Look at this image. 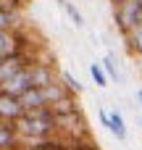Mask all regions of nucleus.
<instances>
[{
    "label": "nucleus",
    "instance_id": "nucleus-13",
    "mask_svg": "<svg viewBox=\"0 0 142 150\" xmlns=\"http://www.w3.org/2000/svg\"><path fill=\"white\" fill-rule=\"evenodd\" d=\"M71 142L61 140V137H50V140H42V142H29L24 150H66Z\"/></svg>",
    "mask_w": 142,
    "mask_h": 150
},
{
    "label": "nucleus",
    "instance_id": "nucleus-23",
    "mask_svg": "<svg viewBox=\"0 0 142 150\" xmlns=\"http://www.w3.org/2000/svg\"><path fill=\"white\" fill-rule=\"evenodd\" d=\"M55 3H58V5H61V8H63V3H66V0H55Z\"/></svg>",
    "mask_w": 142,
    "mask_h": 150
},
{
    "label": "nucleus",
    "instance_id": "nucleus-4",
    "mask_svg": "<svg viewBox=\"0 0 142 150\" xmlns=\"http://www.w3.org/2000/svg\"><path fill=\"white\" fill-rule=\"evenodd\" d=\"M24 53V37L13 29H0V58Z\"/></svg>",
    "mask_w": 142,
    "mask_h": 150
},
{
    "label": "nucleus",
    "instance_id": "nucleus-9",
    "mask_svg": "<svg viewBox=\"0 0 142 150\" xmlns=\"http://www.w3.org/2000/svg\"><path fill=\"white\" fill-rule=\"evenodd\" d=\"M18 148H21V140H18L13 124L0 121V150H18Z\"/></svg>",
    "mask_w": 142,
    "mask_h": 150
},
{
    "label": "nucleus",
    "instance_id": "nucleus-16",
    "mask_svg": "<svg viewBox=\"0 0 142 150\" xmlns=\"http://www.w3.org/2000/svg\"><path fill=\"white\" fill-rule=\"evenodd\" d=\"M63 11H66V13L71 16V21H74L76 26H84V16L79 13V8H76L74 3H69V0H66V3H63Z\"/></svg>",
    "mask_w": 142,
    "mask_h": 150
},
{
    "label": "nucleus",
    "instance_id": "nucleus-14",
    "mask_svg": "<svg viewBox=\"0 0 142 150\" xmlns=\"http://www.w3.org/2000/svg\"><path fill=\"white\" fill-rule=\"evenodd\" d=\"M100 66H103V71H105V79L121 82V74H119V69H116V61H113V55H105Z\"/></svg>",
    "mask_w": 142,
    "mask_h": 150
},
{
    "label": "nucleus",
    "instance_id": "nucleus-6",
    "mask_svg": "<svg viewBox=\"0 0 142 150\" xmlns=\"http://www.w3.org/2000/svg\"><path fill=\"white\" fill-rule=\"evenodd\" d=\"M26 90H32V84H29V74H26V66H24L18 74H13L8 82H3V84H0V92H5V95H13V98L24 95Z\"/></svg>",
    "mask_w": 142,
    "mask_h": 150
},
{
    "label": "nucleus",
    "instance_id": "nucleus-8",
    "mask_svg": "<svg viewBox=\"0 0 142 150\" xmlns=\"http://www.w3.org/2000/svg\"><path fill=\"white\" fill-rule=\"evenodd\" d=\"M40 92H42V100H45V108H50V105H55V103H61V100H66V98H69L66 87H63V84H58V82H53V84L42 87Z\"/></svg>",
    "mask_w": 142,
    "mask_h": 150
},
{
    "label": "nucleus",
    "instance_id": "nucleus-15",
    "mask_svg": "<svg viewBox=\"0 0 142 150\" xmlns=\"http://www.w3.org/2000/svg\"><path fill=\"white\" fill-rule=\"evenodd\" d=\"M61 82H63V87H66V92H69L71 98L82 92V84H79V79H74V74L63 71V74H61Z\"/></svg>",
    "mask_w": 142,
    "mask_h": 150
},
{
    "label": "nucleus",
    "instance_id": "nucleus-7",
    "mask_svg": "<svg viewBox=\"0 0 142 150\" xmlns=\"http://www.w3.org/2000/svg\"><path fill=\"white\" fill-rule=\"evenodd\" d=\"M29 63V58H26V53H18V55H11V58H3L0 61V84L3 82H8L13 74H18L24 66Z\"/></svg>",
    "mask_w": 142,
    "mask_h": 150
},
{
    "label": "nucleus",
    "instance_id": "nucleus-17",
    "mask_svg": "<svg viewBox=\"0 0 142 150\" xmlns=\"http://www.w3.org/2000/svg\"><path fill=\"white\" fill-rule=\"evenodd\" d=\"M90 74H92V79H95L97 87H108V79H105V71H103L100 63H92V66H90Z\"/></svg>",
    "mask_w": 142,
    "mask_h": 150
},
{
    "label": "nucleus",
    "instance_id": "nucleus-12",
    "mask_svg": "<svg viewBox=\"0 0 142 150\" xmlns=\"http://www.w3.org/2000/svg\"><path fill=\"white\" fill-rule=\"evenodd\" d=\"M126 37V45H129V50L134 53V55H142V18L124 34Z\"/></svg>",
    "mask_w": 142,
    "mask_h": 150
},
{
    "label": "nucleus",
    "instance_id": "nucleus-20",
    "mask_svg": "<svg viewBox=\"0 0 142 150\" xmlns=\"http://www.w3.org/2000/svg\"><path fill=\"white\" fill-rule=\"evenodd\" d=\"M97 113H100V124L108 129V111H97Z\"/></svg>",
    "mask_w": 142,
    "mask_h": 150
},
{
    "label": "nucleus",
    "instance_id": "nucleus-24",
    "mask_svg": "<svg viewBox=\"0 0 142 150\" xmlns=\"http://www.w3.org/2000/svg\"><path fill=\"white\" fill-rule=\"evenodd\" d=\"M140 127H142V116H140Z\"/></svg>",
    "mask_w": 142,
    "mask_h": 150
},
{
    "label": "nucleus",
    "instance_id": "nucleus-1",
    "mask_svg": "<svg viewBox=\"0 0 142 150\" xmlns=\"http://www.w3.org/2000/svg\"><path fill=\"white\" fill-rule=\"evenodd\" d=\"M13 129L21 142H42V140L55 137V132H58L50 108H37V111L21 113V119L13 124Z\"/></svg>",
    "mask_w": 142,
    "mask_h": 150
},
{
    "label": "nucleus",
    "instance_id": "nucleus-3",
    "mask_svg": "<svg viewBox=\"0 0 142 150\" xmlns=\"http://www.w3.org/2000/svg\"><path fill=\"white\" fill-rule=\"evenodd\" d=\"M140 8H142V0H129V3H124V5L116 8V26L124 34L140 21Z\"/></svg>",
    "mask_w": 142,
    "mask_h": 150
},
{
    "label": "nucleus",
    "instance_id": "nucleus-10",
    "mask_svg": "<svg viewBox=\"0 0 142 150\" xmlns=\"http://www.w3.org/2000/svg\"><path fill=\"white\" fill-rule=\"evenodd\" d=\"M18 103H21V108H24V113L26 111H37V108H45V100H42V92L40 90H26L24 95H18Z\"/></svg>",
    "mask_w": 142,
    "mask_h": 150
},
{
    "label": "nucleus",
    "instance_id": "nucleus-18",
    "mask_svg": "<svg viewBox=\"0 0 142 150\" xmlns=\"http://www.w3.org/2000/svg\"><path fill=\"white\" fill-rule=\"evenodd\" d=\"M13 26V11L0 5V29H11Z\"/></svg>",
    "mask_w": 142,
    "mask_h": 150
},
{
    "label": "nucleus",
    "instance_id": "nucleus-5",
    "mask_svg": "<svg viewBox=\"0 0 142 150\" xmlns=\"http://www.w3.org/2000/svg\"><path fill=\"white\" fill-rule=\"evenodd\" d=\"M21 113H24V108H21L18 98L0 92V121L3 124H16L21 119Z\"/></svg>",
    "mask_w": 142,
    "mask_h": 150
},
{
    "label": "nucleus",
    "instance_id": "nucleus-21",
    "mask_svg": "<svg viewBox=\"0 0 142 150\" xmlns=\"http://www.w3.org/2000/svg\"><path fill=\"white\" fill-rule=\"evenodd\" d=\"M124 3H129V0H113V5L119 8V5H124Z\"/></svg>",
    "mask_w": 142,
    "mask_h": 150
},
{
    "label": "nucleus",
    "instance_id": "nucleus-22",
    "mask_svg": "<svg viewBox=\"0 0 142 150\" xmlns=\"http://www.w3.org/2000/svg\"><path fill=\"white\" fill-rule=\"evenodd\" d=\"M137 100H140V105H142V90H137Z\"/></svg>",
    "mask_w": 142,
    "mask_h": 150
},
{
    "label": "nucleus",
    "instance_id": "nucleus-11",
    "mask_svg": "<svg viewBox=\"0 0 142 150\" xmlns=\"http://www.w3.org/2000/svg\"><path fill=\"white\" fill-rule=\"evenodd\" d=\"M108 132L116 140H126V124H124V116L119 111H111L108 113Z\"/></svg>",
    "mask_w": 142,
    "mask_h": 150
},
{
    "label": "nucleus",
    "instance_id": "nucleus-2",
    "mask_svg": "<svg viewBox=\"0 0 142 150\" xmlns=\"http://www.w3.org/2000/svg\"><path fill=\"white\" fill-rule=\"evenodd\" d=\"M26 74H29V84L34 90H42L47 84L55 82V71L50 63H42V61H29L26 63Z\"/></svg>",
    "mask_w": 142,
    "mask_h": 150
},
{
    "label": "nucleus",
    "instance_id": "nucleus-19",
    "mask_svg": "<svg viewBox=\"0 0 142 150\" xmlns=\"http://www.w3.org/2000/svg\"><path fill=\"white\" fill-rule=\"evenodd\" d=\"M66 150H97V148H95L90 140H79V142H71Z\"/></svg>",
    "mask_w": 142,
    "mask_h": 150
}]
</instances>
